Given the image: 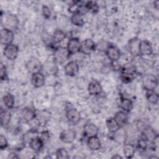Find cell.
<instances>
[{
  "mask_svg": "<svg viewBox=\"0 0 159 159\" xmlns=\"http://www.w3.org/2000/svg\"><path fill=\"white\" fill-rule=\"evenodd\" d=\"M1 23L3 28H6L11 30H16L17 28L19 20L17 17L12 14H8L1 19Z\"/></svg>",
  "mask_w": 159,
  "mask_h": 159,
  "instance_id": "6da1fadb",
  "label": "cell"
},
{
  "mask_svg": "<svg viewBox=\"0 0 159 159\" xmlns=\"http://www.w3.org/2000/svg\"><path fill=\"white\" fill-rule=\"evenodd\" d=\"M25 67L27 70L32 75L34 73L40 72L43 68V65L37 58L32 57L27 61Z\"/></svg>",
  "mask_w": 159,
  "mask_h": 159,
  "instance_id": "7a4b0ae2",
  "label": "cell"
},
{
  "mask_svg": "<svg viewBox=\"0 0 159 159\" xmlns=\"http://www.w3.org/2000/svg\"><path fill=\"white\" fill-rule=\"evenodd\" d=\"M142 85L145 90H155L158 85V79L153 75H145L142 78Z\"/></svg>",
  "mask_w": 159,
  "mask_h": 159,
  "instance_id": "3957f363",
  "label": "cell"
},
{
  "mask_svg": "<svg viewBox=\"0 0 159 159\" xmlns=\"http://www.w3.org/2000/svg\"><path fill=\"white\" fill-rule=\"evenodd\" d=\"M0 37L1 44L6 46L12 43L14 39V34L12 30L6 28H2L1 30Z\"/></svg>",
  "mask_w": 159,
  "mask_h": 159,
  "instance_id": "277c9868",
  "label": "cell"
},
{
  "mask_svg": "<svg viewBox=\"0 0 159 159\" xmlns=\"http://www.w3.org/2000/svg\"><path fill=\"white\" fill-rule=\"evenodd\" d=\"M67 50L69 55L76 54L81 52V42L78 38L72 37L69 39L67 43Z\"/></svg>",
  "mask_w": 159,
  "mask_h": 159,
  "instance_id": "5b68a950",
  "label": "cell"
},
{
  "mask_svg": "<svg viewBox=\"0 0 159 159\" xmlns=\"http://www.w3.org/2000/svg\"><path fill=\"white\" fill-rule=\"evenodd\" d=\"M97 48V45L91 39H86L81 43V52L84 55H89Z\"/></svg>",
  "mask_w": 159,
  "mask_h": 159,
  "instance_id": "8992f818",
  "label": "cell"
},
{
  "mask_svg": "<svg viewBox=\"0 0 159 159\" xmlns=\"http://www.w3.org/2000/svg\"><path fill=\"white\" fill-rule=\"evenodd\" d=\"M141 40L138 37L130 39L128 42V48L130 53L133 57H137L140 55V44Z\"/></svg>",
  "mask_w": 159,
  "mask_h": 159,
  "instance_id": "52a82bcc",
  "label": "cell"
},
{
  "mask_svg": "<svg viewBox=\"0 0 159 159\" xmlns=\"http://www.w3.org/2000/svg\"><path fill=\"white\" fill-rule=\"evenodd\" d=\"M19 53L18 47L13 43L7 45L4 47L3 50L4 55L10 60H14L16 59Z\"/></svg>",
  "mask_w": 159,
  "mask_h": 159,
  "instance_id": "ba28073f",
  "label": "cell"
},
{
  "mask_svg": "<svg viewBox=\"0 0 159 159\" xmlns=\"http://www.w3.org/2000/svg\"><path fill=\"white\" fill-rule=\"evenodd\" d=\"M142 137L147 142H153L157 138L158 134L157 132L150 126H144L140 130Z\"/></svg>",
  "mask_w": 159,
  "mask_h": 159,
  "instance_id": "9c48e42d",
  "label": "cell"
},
{
  "mask_svg": "<svg viewBox=\"0 0 159 159\" xmlns=\"http://www.w3.org/2000/svg\"><path fill=\"white\" fill-rule=\"evenodd\" d=\"M51 117L50 112L46 109L36 111V116H35V120H37V123L42 126L45 125L50 120Z\"/></svg>",
  "mask_w": 159,
  "mask_h": 159,
  "instance_id": "30bf717a",
  "label": "cell"
},
{
  "mask_svg": "<svg viewBox=\"0 0 159 159\" xmlns=\"http://www.w3.org/2000/svg\"><path fill=\"white\" fill-rule=\"evenodd\" d=\"M66 117L68 120L73 124H77L81 119L80 112L75 108H70L66 111Z\"/></svg>",
  "mask_w": 159,
  "mask_h": 159,
  "instance_id": "8fae6325",
  "label": "cell"
},
{
  "mask_svg": "<svg viewBox=\"0 0 159 159\" xmlns=\"http://www.w3.org/2000/svg\"><path fill=\"white\" fill-rule=\"evenodd\" d=\"M65 73L68 76H75L77 75L79 71V66L76 61H70L65 66L64 68Z\"/></svg>",
  "mask_w": 159,
  "mask_h": 159,
  "instance_id": "7c38bea8",
  "label": "cell"
},
{
  "mask_svg": "<svg viewBox=\"0 0 159 159\" xmlns=\"http://www.w3.org/2000/svg\"><path fill=\"white\" fill-rule=\"evenodd\" d=\"M59 138L64 143H72L76 138V133L72 129H66L60 133Z\"/></svg>",
  "mask_w": 159,
  "mask_h": 159,
  "instance_id": "4fadbf2b",
  "label": "cell"
},
{
  "mask_svg": "<svg viewBox=\"0 0 159 159\" xmlns=\"http://www.w3.org/2000/svg\"><path fill=\"white\" fill-rule=\"evenodd\" d=\"M106 53L111 61H118L120 57V52L119 48L112 45H109L106 50Z\"/></svg>",
  "mask_w": 159,
  "mask_h": 159,
  "instance_id": "5bb4252c",
  "label": "cell"
},
{
  "mask_svg": "<svg viewBox=\"0 0 159 159\" xmlns=\"http://www.w3.org/2000/svg\"><path fill=\"white\" fill-rule=\"evenodd\" d=\"M20 116L25 122H29L35 119L36 111L29 107H26L21 110Z\"/></svg>",
  "mask_w": 159,
  "mask_h": 159,
  "instance_id": "9a60e30c",
  "label": "cell"
},
{
  "mask_svg": "<svg viewBox=\"0 0 159 159\" xmlns=\"http://www.w3.org/2000/svg\"><path fill=\"white\" fill-rule=\"evenodd\" d=\"M45 83V78L43 74L41 72L34 73L31 76V83L35 88L42 87Z\"/></svg>",
  "mask_w": 159,
  "mask_h": 159,
  "instance_id": "2e32d148",
  "label": "cell"
},
{
  "mask_svg": "<svg viewBox=\"0 0 159 159\" xmlns=\"http://www.w3.org/2000/svg\"><path fill=\"white\" fill-rule=\"evenodd\" d=\"M153 52V48L152 43L147 40L140 41L139 53L142 56L150 55Z\"/></svg>",
  "mask_w": 159,
  "mask_h": 159,
  "instance_id": "e0dca14e",
  "label": "cell"
},
{
  "mask_svg": "<svg viewBox=\"0 0 159 159\" xmlns=\"http://www.w3.org/2000/svg\"><path fill=\"white\" fill-rule=\"evenodd\" d=\"M70 58L67 48L64 47H58L55 51L54 58L59 62H63Z\"/></svg>",
  "mask_w": 159,
  "mask_h": 159,
  "instance_id": "ac0fdd59",
  "label": "cell"
},
{
  "mask_svg": "<svg viewBox=\"0 0 159 159\" xmlns=\"http://www.w3.org/2000/svg\"><path fill=\"white\" fill-rule=\"evenodd\" d=\"M88 91L90 95L97 96L101 93L102 87L100 83L95 80H92L88 84Z\"/></svg>",
  "mask_w": 159,
  "mask_h": 159,
  "instance_id": "d6986e66",
  "label": "cell"
},
{
  "mask_svg": "<svg viewBox=\"0 0 159 159\" xmlns=\"http://www.w3.org/2000/svg\"><path fill=\"white\" fill-rule=\"evenodd\" d=\"M98 127L93 123L86 124L83 128V134L88 138L98 135Z\"/></svg>",
  "mask_w": 159,
  "mask_h": 159,
  "instance_id": "ffe728a7",
  "label": "cell"
},
{
  "mask_svg": "<svg viewBox=\"0 0 159 159\" xmlns=\"http://www.w3.org/2000/svg\"><path fill=\"white\" fill-rule=\"evenodd\" d=\"M45 143L39 138V136L33 138L29 143L30 148L34 152H39L43 147Z\"/></svg>",
  "mask_w": 159,
  "mask_h": 159,
  "instance_id": "44dd1931",
  "label": "cell"
},
{
  "mask_svg": "<svg viewBox=\"0 0 159 159\" xmlns=\"http://www.w3.org/2000/svg\"><path fill=\"white\" fill-rule=\"evenodd\" d=\"M87 145L88 148L93 151H96L101 147V141L98 135L88 138Z\"/></svg>",
  "mask_w": 159,
  "mask_h": 159,
  "instance_id": "7402d4cb",
  "label": "cell"
},
{
  "mask_svg": "<svg viewBox=\"0 0 159 159\" xmlns=\"http://www.w3.org/2000/svg\"><path fill=\"white\" fill-rule=\"evenodd\" d=\"M84 4L81 1H73L68 6V10L72 14L80 13L81 8L84 6Z\"/></svg>",
  "mask_w": 159,
  "mask_h": 159,
  "instance_id": "603a6c76",
  "label": "cell"
},
{
  "mask_svg": "<svg viewBox=\"0 0 159 159\" xmlns=\"http://www.w3.org/2000/svg\"><path fill=\"white\" fill-rule=\"evenodd\" d=\"M120 107L123 111L129 112L132 110L134 104L130 99L125 98H121L120 99Z\"/></svg>",
  "mask_w": 159,
  "mask_h": 159,
  "instance_id": "cb8c5ba5",
  "label": "cell"
},
{
  "mask_svg": "<svg viewBox=\"0 0 159 159\" xmlns=\"http://www.w3.org/2000/svg\"><path fill=\"white\" fill-rule=\"evenodd\" d=\"M12 115L10 112L5 109H1L0 112V120L1 125L2 127H5L7 125L11 119Z\"/></svg>",
  "mask_w": 159,
  "mask_h": 159,
  "instance_id": "d4e9b609",
  "label": "cell"
},
{
  "mask_svg": "<svg viewBox=\"0 0 159 159\" xmlns=\"http://www.w3.org/2000/svg\"><path fill=\"white\" fill-rule=\"evenodd\" d=\"M114 118L120 127L124 126L127 122V119H128L127 116L124 111H120L117 112L115 114Z\"/></svg>",
  "mask_w": 159,
  "mask_h": 159,
  "instance_id": "484cf974",
  "label": "cell"
},
{
  "mask_svg": "<svg viewBox=\"0 0 159 159\" xmlns=\"http://www.w3.org/2000/svg\"><path fill=\"white\" fill-rule=\"evenodd\" d=\"M145 96L148 102L152 104H157L158 102L159 96L155 90H146Z\"/></svg>",
  "mask_w": 159,
  "mask_h": 159,
  "instance_id": "4316f807",
  "label": "cell"
},
{
  "mask_svg": "<svg viewBox=\"0 0 159 159\" xmlns=\"http://www.w3.org/2000/svg\"><path fill=\"white\" fill-rule=\"evenodd\" d=\"M106 124L109 132L112 134L116 132L120 127L114 117L108 118L106 121Z\"/></svg>",
  "mask_w": 159,
  "mask_h": 159,
  "instance_id": "83f0119b",
  "label": "cell"
},
{
  "mask_svg": "<svg viewBox=\"0 0 159 159\" xmlns=\"http://www.w3.org/2000/svg\"><path fill=\"white\" fill-rule=\"evenodd\" d=\"M123 152L127 158H132L135 152L134 146L131 143H125L123 146Z\"/></svg>",
  "mask_w": 159,
  "mask_h": 159,
  "instance_id": "f1b7e54d",
  "label": "cell"
},
{
  "mask_svg": "<svg viewBox=\"0 0 159 159\" xmlns=\"http://www.w3.org/2000/svg\"><path fill=\"white\" fill-rule=\"evenodd\" d=\"M2 101L5 105V106L8 109H11L14 107V97L11 93H7L4 95L2 98Z\"/></svg>",
  "mask_w": 159,
  "mask_h": 159,
  "instance_id": "f546056e",
  "label": "cell"
},
{
  "mask_svg": "<svg viewBox=\"0 0 159 159\" xmlns=\"http://www.w3.org/2000/svg\"><path fill=\"white\" fill-rule=\"evenodd\" d=\"M65 37H66L65 33L61 30L57 29L53 32L52 39L54 43H58L62 42L65 39Z\"/></svg>",
  "mask_w": 159,
  "mask_h": 159,
  "instance_id": "4dcf8cb0",
  "label": "cell"
},
{
  "mask_svg": "<svg viewBox=\"0 0 159 159\" xmlns=\"http://www.w3.org/2000/svg\"><path fill=\"white\" fill-rule=\"evenodd\" d=\"M83 16H82L81 14H74L71 16V23L76 25V26H82L84 23V19H83Z\"/></svg>",
  "mask_w": 159,
  "mask_h": 159,
  "instance_id": "1f68e13d",
  "label": "cell"
},
{
  "mask_svg": "<svg viewBox=\"0 0 159 159\" xmlns=\"http://www.w3.org/2000/svg\"><path fill=\"white\" fill-rule=\"evenodd\" d=\"M114 139L119 143H124L125 140L126 139V134L124 130L120 129V127L114 133Z\"/></svg>",
  "mask_w": 159,
  "mask_h": 159,
  "instance_id": "d6a6232c",
  "label": "cell"
},
{
  "mask_svg": "<svg viewBox=\"0 0 159 159\" xmlns=\"http://www.w3.org/2000/svg\"><path fill=\"white\" fill-rule=\"evenodd\" d=\"M84 6L87 11H90L92 13H96L98 12L99 6L96 1H87L84 3Z\"/></svg>",
  "mask_w": 159,
  "mask_h": 159,
  "instance_id": "836d02e7",
  "label": "cell"
},
{
  "mask_svg": "<svg viewBox=\"0 0 159 159\" xmlns=\"http://www.w3.org/2000/svg\"><path fill=\"white\" fill-rule=\"evenodd\" d=\"M39 136L38 132L35 130H30L29 132H27L24 135V143H29V142L34 137H36Z\"/></svg>",
  "mask_w": 159,
  "mask_h": 159,
  "instance_id": "e575fe53",
  "label": "cell"
},
{
  "mask_svg": "<svg viewBox=\"0 0 159 159\" xmlns=\"http://www.w3.org/2000/svg\"><path fill=\"white\" fill-rule=\"evenodd\" d=\"M56 158L58 159H67L69 158L68 151L65 148H59L56 151Z\"/></svg>",
  "mask_w": 159,
  "mask_h": 159,
  "instance_id": "d590c367",
  "label": "cell"
},
{
  "mask_svg": "<svg viewBox=\"0 0 159 159\" xmlns=\"http://www.w3.org/2000/svg\"><path fill=\"white\" fill-rule=\"evenodd\" d=\"M120 80L124 83H125V84L130 83L134 80V75L121 72Z\"/></svg>",
  "mask_w": 159,
  "mask_h": 159,
  "instance_id": "8d00e7d4",
  "label": "cell"
},
{
  "mask_svg": "<svg viewBox=\"0 0 159 159\" xmlns=\"http://www.w3.org/2000/svg\"><path fill=\"white\" fill-rule=\"evenodd\" d=\"M0 78L1 81H5L7 79L6 67L2 63H1L0 64Z\"/></svg>",
  "mask_w": 159,
  "mask_h": 159,
  "instance_id": "74e56055",
  "label": "cell"
},
{
  "mask_svg": "<svg viewBox=\"0 0 159 159\" xmlns=\"http://www.w3.org/2000/svg\"><path fill=\"white\" fill-rule=\"evenodd\" d=\"M39 137L42 140V142L44 143H45L50 139V133L48 130H43V131H42L39 134Z\"/></svg>",
  "mask_w": 159,
  "mask_h": 159,
  "instance_id": "f35d334b",
  "label": "cell"
},
{
  "mask_svg": "<svg viewBox=\"0 0 159 159\" xmlns=\"http://www.w3.org/2000/svg\"><path fill=\"white\" fill-rule=\"evenodd\" d=\"M137 148L142 151L145 150L147 148V141L143 137L140 139L137 142Z\"/></svg>",
  "mask_w": 159,
  "mask_h": 159,
  "instance_id": "ab89813d",
  "label": "cell"
},
{
  "mask_svg": "<svg viewBox=\"0 0 159 159\" xmlns=\"http://www.w3.org/2000/svg\"><path fill=\"white\" fill-rule=\"evenodd\" d=\"M42 14L44 18L49 19L51 16V11L50 9L45 5H43L42 7Z\"/></svg>",
  "mask_w": 159,
  "mask_h": 159,
  "instance_id": "60d3db41",
  "label": "cell"
},
{
  "mask_svg": "<svg viewBox=\"0 0 159 159\" xmlns=\"http://www.w3.org/2000/svg\"><path fill=\"white\" fill-rule=\"evenodd\" d=\"M8 145V142L6 139V138L2 135H1L0 136V149L1 150H4L5 148H7Z\"/></svg>",
  "mask_w": 159,
  "mask_h": 159,
  "instance_id": "b9f144b4",
  "label": "cell"
},
{
  "mask_svg": "<svg viewBox=\"0 0 159 159\" xmlns=\"http://www.w3.org/2000/svg\"><path fill=\"white\" fill-rule=\"evenodd\" d=\"M112 158H117V159H119V158H122V157L120 156V155H117V154H116V155H113L112 157Z\"/></svg>",
  "mask_w": 159,
  "mask_h": 159,
  "instance_id": "7bdbcfd3",
  "label": "cell"
}]
</instances>
